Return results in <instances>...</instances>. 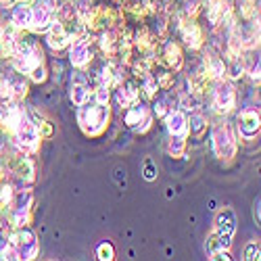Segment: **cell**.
I'll return each instance as SVG.
<instances>
[{
  "label": "cell",
  "mask_w": 261,
  "mask_h": 261,
  "mask_svg": "<svg viewBox=\"0 0 261 261\" xmlns=\"http://www.w3.org/2000/svg\"><path fill=\"white\" fill-rule=\"evenodd\" d=\"M11 245L17 249V259H34L38 255V243L32 230L23 228L11 234Z\"/></svg>",
  "instance_id": "cell-4"
},
{
  "label": "cell",
  "mask_w": 261,
  "mask_h": 261,
  "mask_svg": "<svg viewBox=\"0 0 261 261\" xmlns=\"http://www.w3.org/2000/svg\"><path fill=\"white\" fill-rule=\"evenodd\" d=\"M15 173H17V178L30 182L34 178V165H32V161L30 159H21L17 163V167H15Z\"/></svg>",
  "instance_id": "cell-19"
},
{
  "label": "cell",
  "mask_w": 261,
  "mask_h": 261,
  "mask_svg": "<svg viewBox=\"0 0 261 261\" xmlns=\"http://www.w3.org/2000/svg\"><path fill=\"white\" fill-rule=\"evenodd\" d=\"M123 123L127 127L136 129V132H146L150 127V111L144 102H138L134 100L129 107H125V115H123Z\"/></svg>",
  "instance_id": "cell-3"
},
{
  "label": "cell",
  "mask_w": 261,
  "mask_h": 261,
  "mask_svg": "<svg viewBox=\"0 0 261 261\" xmlns=\"http://www.w3.org/2000/svg\"><path fill=\"white\" fill-rule=\"evenodd\" d=\"M144 178H146V180H153V178H155V167H153V163H146Z\"/></svg>",
  "instance_id": "cell-30"
},
{
  "label": "cell",
  "mask_w": 261,
  "mask_h": 261,
  "mask_svg": "<svg viewBox=\"0 0 261 261\" xmlns=\"http://www.w3.org/2000/svg\"><path fill=\"white\" fill-rule=\"evenodd\" d=\"M205 127H207V119H205V115L194 113V115L190 117V132H194L197 136H201V134L205 132Z\"/></svg>",
  "instance_id": "cell-21"
},
{
  "label": "cell",
  "mask_w": 261,
  "mask_h": 261,
  "mask_svg": "<svg viewBox=\"0 0 261 261\" xmlns=\"http://www.w3.org/2000/svg\"><path fill=\"white\" fill-rule=\"evenodd\" d=\"M80 125L84 127L86 134H98L105 129L107 119H109V107L102 102H94V105H80V113H77Z\"/></svg>",
  "instance_id": "cell-1"
},
{
  "label": "cell",
  "mask_w": 261,
  "mask_h": 261,
  "mask_svg": "<svg viewBox=\"0 0 261 261\" xmlns=\"http://www.w3.org/2000/svg\"><path fill=\"white\" fill-rule=\"evenodd\" d=\"M245 257L247 259H259V249L255 245H249L247 251H245Z\"/></svg>",
  "instance_id": "cell-29"
},
{
  "label": "cell",
  "mask_w": 261,
  "mask_h": 261,
  "mask_svg": "<svg viewBox=\"0 0 261 261\" xmlns=\"http://www.w3.org/2000/svg\"><path fill=\"white\" fill-rule=\"evenodd\" d=\"M163 61L167 65V69L178 71L182 67V50H180V46L173 44V42H165V46H163Z\"/></svg>",
  "instance_id": "cell-13"
},
{
  "label": "cell",
  "mask_w": 261,
  "mask_h": 261,
  "mask_svg": "<svg viewBox=\"0 0 261 261\" xmlns=\"http://www.w3.org/2000/svg\"><path fill=\"white\" fill-rule=\"evenodd\" d=\"M184 146H186V136H182V134H169L167 153L171 157H180L184 153Z\"/></svg>",
  "instance_id": "cell-17"
},
{
  "label": "cell",
  "mask_w": 261,
  "mask_h": 261,
  "mask_svg": "<svg viewBox=\"0 0 261 261\" xmlns=\"http://www.w3.org/2000/svg\"><path fill=\"white\" fill-rule=\"evenodd\" d=\"M142 90H144V96H146V98H155L161 88H159L157 80L150 75V73H146V75H144V84H142Z\"/></svg>",
  "instance_id": "cell-20"
},
{
  "label": "cell",
  "mask_w": 261,
  "mask_h": 261,
  "mask_svg": "<svg viewBox=\"0 0 261 261\" xmlns=\"http://www.w3.org/2000/svg\"><path fill=\"white\" fill-rule=\"evenodd\" d=\"M213 153L220 159H232L236 155V136L232 132V127L226 121L215 123L213 127Z\"/></svg>",
  "instance_id": "cell-2"
},
{
  "label": "cell",
  "mask_w": 261,
  "mask_h": 261,
  "mask_svg": "<svg viewBox=\"0 0 261 261\" xmlns=\"http://www.w3.org/2000/svg\"><path fill=\"white\" fill-rule=\"evenodd\" d=\"M90 44H92V36H80L73 40V46H71V63L75 67H82L90 61Z\"/></svg>",
  "instance_id": "cell-7"
},
{
  "label": "cell",
  "mask_w": 261,
  "mask_h": 261,
  "mask_svg": "<svg viewBox=\"0 0 261 261\" xmlns=\"http://www.w3.org/2000/svg\"><path fill=\"white\" fill-rule=\"evenodd\" d=\"M96 255H98V259H102V261H111V259L115 257L113 245H111V243H109V241L100 243V245L96 247Z\"/></svg>",
  "instance_id": "cell-22"
},
{
  "label": "cell",
  "mask_w": 261,
  "mask_h": 261,
  "mask_svg": "<svg viewBox=\"0 0 261 261\" xmlns=\"http://www.w3.org/2000/svg\"><path fill=\"white\" fill-rule=\"evenodd\" d=\"M100 46H102V50H107V53H113L115 46H117L115 36H113L111 32H105V34L100 36Z\"/></svg>",
  "instance_id": "cell-23"
},
{
  "label": "cell",
  "mask_w": 261,
  "mask_h": 261,
  "mask_svg": "<svg viewBox=\"0 0 261 261\" xmlns=\"http://www.w3.org/2000/svg\"><path fill=\"white\" fill-rule=\"evenodd\" d=\"M69 96H71V102H73L75 107H80V105H84V102H88L90 86H88V82H86V77H84L82 73H73Z\"/></svg>",
  "instance_id": "cell-9"
},
{
  "label": "cell",
  "mask_w": 261,
  "mask_h": 261,
  "mask_svg": "<svg viewBox=\"0 0 261 261\" xmlns=\"http://www.w3.org/2000/svg\"><path fill=\"white\" fill-rule=\"evenodd\" d=\"M46 44L53 50H63L65 46L69 44V34L65 30V25L61 21H53L48 25V34H46Z\"/></svg>",
  "instance_id": "cell-8"
},
{
  "label": "cell",
  "mask_w": 261,
  "mask_h": 261,
  "mask_svg": "<svg viewBox=\"0 0 261 261\" xmlns=\"http://www.w3.org/2000/svg\"><path fill=\"white\" fill-rule=\"evenodd\" d=\"M213 105L220 113H230L234 105H236V94L230 82H217L215 86V92H213Z\"/></svg>",
  "instance_id": "cell-5"
},
{
  "label": "cell",
  "mask_w": 261,
  "mask_h": 261,
  "mask_svg": "<svg viewBox=\"0 0 261 261\" xmlns=\"http://www.w3.org/2000/svg\"><path fill=\"white\" fill-rule=\"evenodd\" d=\"M115 98H117V105L119 107H129L134 100L140 98V92H138V86L134 82H121L119 84V88L115 92Z\"/></svg>",
  "instance_id": "cell-11"
},
{
  "label": "cell",
  "mask_w": 261,
  "mask_h": 261,
  "mask_svg": "<svg viewBox=\"0 0 261 261\" xmlns=\"http://www.w3.org/2000/svg\"><path fill=\"white\" fill-rule=\"evenodd\" d=\"M226 73H230V77H232V80H238V77H241V75L245 73L243 63H241V61H238V59L234 57V59H232V63H230V67L226 69Z\"/></svg>",
  "instance_id": "cell-24"
},
{
  "label": "cell",
  "mask_w": 261,
  "mask_h": 261,
  "mask_svg": "<svg viewBox=\"0 0 261 261\" xmlns=\"http://www.w3.org/2000/svg\"><path fill=\"white\" fill-rule=\"evenodd\" d=\"M238 132L243 138H253L259 132V109H243L238 115Z\"/></svg>",
  "instance_id": "cell-6"
},
{
  "label": "cell",
  "mask_w": 261,
  "mask_h": 261,
  "mask_svg": "<svg viewBox=\"0 0 261 261\" xmlns=\"http://www.w3.org/2000/svg\"><path fill=\"white\" fill-rule=\"evenodd\" d=\"M209 73H211V77H215L217 82L220 80H224V75H226V65H224V61L220 59V57H209Z\"/></svg>",
  "instance_id": "cell-18"
},
{
  "label": "cell",
  "mask_w": 261,
  "mask_h": 261,
  "mask_svg": "<svg viewBox=\"0 0 261 261\" xmlns=\"http://www.w3.org/2000/svg\"><path fill=\"white\" fill-rule=\"evenodd\" d=\"M11 17H13V23H15L17 28H30V23H32V7L15 5Z\"/></svg>",
  "instance_id": "cell-15"
},
{
  "label": "cell",
  "mask_w": 261,
  "mask_h": 261,
  "mask_svg": "<svg viewBox=\"0 0 261 261\" xmlns=\"http://www.w3.org/2000/svg\"><path fill=\"white\" fill-rule=\"evenodd\" d=\"M13 201V186L11 184H3L0 186V205H7Z\"/></svg>",
  "instance_id": "cell-26"
},
{
  "label": "cell",
  "mask_w": 261,
  "mask_h": 261,
  "mask_svg": "<svg viewBox=\"0 0 261 261\" xmlns=\"http://www.w3.org/2000/svg\"><path fill=\"white\" fill-rule=\"evenodd\" d=\"M50 23H53V13L42 5L40 0H36V5L32 7V23H30V28L44 32V30H48Z\"/></svg>",
  "instance_id": "cell-10"
},
{
  "label": "cell",
  "mask_w": 261,
  "mask_h": 261,
  "mask_svg": "<svg viewBox=\"0 0 261 261\" xmlns=\"http://www.w3.org/2000/svg\"><path fill=\"white\" fill-rule=\"evenodd\" d=\"M0 259H17V249L11 243L0 245Z\"/></svg>",
  "instance_id": "cell-27"
},
{
  "label": "cell",
  "mask_w": 261,
  "mask_h": 261,
  "mask_svg": "<svg viewBox=\"0 0 261 261\" xmlns=\"http://www.w3.org/2000/svg\"><path fill=\"white\" fill-rule=\"evenodd\" d=\"M236 230V217L230 209H224L220 215H217V220H215V230L213 232H220V234H234Z\"/></svg>",
  "instance_id": "cell-14"
},
{
  "label": "cell",
  "mask_w": 261,
  "mask_h": 261,
  "mask_svg": "<svg viewBox=\"0 0 261 261\" xmlns=\"http://www.w3.org/2000/svg\"><path fill=\"white\" fill-rule=\"evenodd\" d=\"M109 98H111V92H109V86L107 84H98V88H96V102H102L107 105Z\"/></svg>",
  "instance_id": "cell-25"
},
{
  "label": "cell",
  "mask_w": 261,
  "mask_h": 261,
  "mask_svg": "<svg viewBox=\"0 0 261 261\" xmlns=\"http://www.w3.org/2000/svg\"><path fill=\"white\" fill-rule=\"evenodd\" d=\"M30 75H32L34 82H44V80H46V69L42 67V63H38L36 67L30 71Z\"/></svg>",
  "instance_id": "cell-28"
},
{
  "label": "cell",
  "mask_w": 261,
  "mask_h": 261,
  "mask_svg": "<svg viewBox=\"0 0 261 261\" xmlns=\"http://www.w3.org/2000/svg\"><path fill=\"white\" fill-rule=\"evenodd\" d=\"M182 36H184L186 44H188L190 48H199V46H201V30H199L197 23H186V25L182 28Z\"/></svg>",
  "instance_id": "cell-16"
},
{
  "label": "cell",
  "mask_w": 261,
  "mask_h": 261,
  "mask_svg": "<svg viewBox=\"0 0 261 261\" xmlns=\"http://www.w3.org/2000/svg\"><path fill=\"white\" fill-rule=\"evenodd\" d=\"M253 217H255V222L259 224V199L255 201V209H253Z\"/></svg>",
  "instance_id": "cell-31"
},
{
  "label": "cell",
  "mask_w": 261,
  "mask_h": 261,
  "mask_svg": "<svg viewBox=\"0 0 261 261\" xmlns=\"http://www.w3.org/2000/svg\"><path fill=\"white\" fill-rule=\"evenodd\" d=\"M165 121H167L169 134H182V136L188 134V119H186L184 111H176V109H173V111L165 117Z\"/></svg>",
  "instance_id": "cell-12"
}]
</instances>
